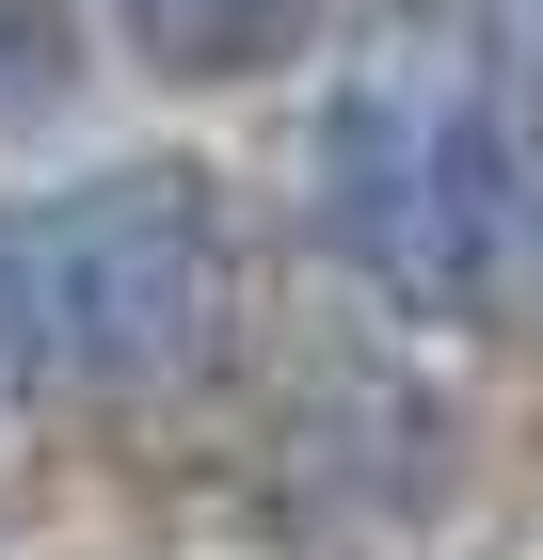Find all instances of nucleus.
I'll return each mask as SVG.
<instances>
[{"instance_id": "nucleus-4", "label": "nucleus", "mask_w": 543, "mask_h": 560, "mask_svg": "<svg viewBox=\"0 0 543 560\" xmlns=\"http://www.w3.org/2000/svg\"><path fill=\"white\" fill-rule=\"evenodd\" d=\"M33 400V320H16V209H0V417Z\"/></svg>"}, {"instance_id": "nucleus-1", "label": "nucleus", "mask_w": 543, "mask_h": 560, "mask_svg": "<svg viewBox=\"0 0 543 560\" xmlns=\"http://www.w3.org/2000/svg\"><path fill=\"white\" fill-rule=\"evenodd\" d=\"M304 176H320L335 272L368 304H400L432 337L543 320V161H528V113H511L463 0L352 16V48L320 81V129H304Z\"/></svg>"}, {"instance_id": "nucleus-2", "label": "nucleus", "mask_w": 543, "mask_h": 560, "mask_svg": "<svg viewBox=\"0 0 543 560\" xmlns=\"http://www.w3.org/2000/svg\"><path fill=\"white\" fill-rule=\"evenodd\" d=\"M16 320L64 400H192L240 337V209L209 161H96L16 209Z\"/></svg>"}, {"instance_id": "nucleus-3", "label": "nucleus", "mask_w": 543, "mask_h": 560, "mask_svg": "<svg viewBox=\"0 0 543 560\" xmlns=\"http://www.w3.org/2000/svg\"><path fill=\"white\" fill-rule=\"evenodd\" d=\"M96 16H113V48L144 65V81L224 96V81H272V65H304L335 0H96Z\"/></svg>"}]
</instances>
